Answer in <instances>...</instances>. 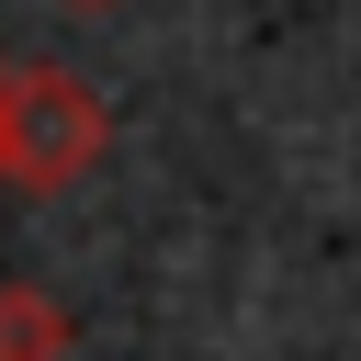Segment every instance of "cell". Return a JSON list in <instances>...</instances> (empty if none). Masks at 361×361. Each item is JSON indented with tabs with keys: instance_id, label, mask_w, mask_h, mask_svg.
Wrapping results in <instances>:
<instances>
[{
	"instance_id": "cell-1",
	"label": "cell",
	"mask_w": 361,
	"mask_h": 361,
	"mask_svg": "<svg viewBox=\"0 0 361 361\" xmlns=\"http://www.w3.org/2000/svg\"><path fill=\"white\" fill-rule=\"evenodd\" d=\"M102 147H113V113H102V90L79 79V68H0V169L23 180V192H68V180H90L102 169Z\"/></svg>"
},
{
	"instance_id": "cell-2",
	"label": "cell",
	"mask_w": 361,
	"mask_h": 361,
	"mask_svg": "<svg viewBox=\"0 0 361 361\" xmlns=\"http://www.w3.org/2000/svg\"><path fill=\"white\" fill-rule=\"evenodd\" d=\"M79 350V316L34 282H0V361H68Z\"/></svg>"
},
{
	"instance_id": "cell-3",
	"label": "cell",
	"mask_w": 361,
	"mask_h": 361,
	"mask_svg": "<svg viewBox=\"0 0 361 361\" xmlns=\"http://www.w3.org/2000/svg\"><path fill=\"white\" fill-rule=\"evenodd\" d=\"M68 11H113V0H68Z\"/></svg>"
},
{
	"instance_id": "cell-4",
	"label": "cell",
	"mask_w": 361,
	"mask_h": 361,
	"mask_svg": "<svg viewBox=\"0 0 361 361\" xmlns=\"http://www.w3.org/2000/svg\"><path fill=\"white\" fill-rule=\"evenodd\" d=\"M0 180H11V169H0Z\"/></svg>"
}]
</instances>
